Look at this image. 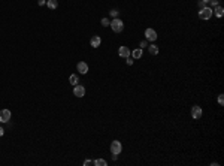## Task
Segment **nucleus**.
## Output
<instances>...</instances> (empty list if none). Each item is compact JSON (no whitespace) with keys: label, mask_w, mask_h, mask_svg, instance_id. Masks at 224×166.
<instances>
[{"label":"nucleus","mask_w":224,"mask_h":166,"mask_svg":"<svg viewBox=\"0 0 224 166\" xmlns=\"http://www.w3.org/2000/svg\"><path fill=\"white\" fill-rule=\"evenodd\" d=\"M214 9L212 8H209V6H203L200 11H199V18L200 20H211L214 15Z\"/></svg>","instance_id":"nucleus-1"},{"label":"nucleus","mask_w":224,"mask_h":166,"mask_svg":"<svg viewBox=\"0 0 224 166\" xmlns=\"http://www.w3.org/2000/svg\"><path fill=\"white\" fill-rule=\"evenodd\" d=\"M111 29L115 32V33H121L123 30H124V23L120 20V18H114L112 21H111Z\"/></svg>","instance_id":"nucleus-2"},{"label":"nucleus","mask_w":224,"mask_h":166,"mask_svg":"<svg viewBox=\"0 0 224 166\" xmlns=\"http://www.w3.org/2000/svg\"><path fill=\"white\" fill-rule=\"evenodd\" d=\"M121 151H123V145H121L120 141H117V139H115V141L111 142V153L114 156H118Z\"/></svg>","instance_id":"nucleus-3"},{"label":"nucleus","mask_w":224,"mask_h":166,"mask_svg":"<svg viewBox=\"0 0 224 166\" xmlns=\"http://www.w3.org/2000/svg\"><path fill=\"white\" fill-rule=\"evenodd\" d=\"M145 37H147V41H150V42H155V39H157V32L154 29L148 27L147 30H145Z\"/></svg>","instance_id":"nucleus-4"},{"label":"nucleus","mask_w":224,"mask_h":166,"mask_svg":"<svg viewBox=\"0 0 224 166\" xmlns=\"http://www.w3.org/2000/svg\"><path fill=\"white\" fill-rule=\"evenodd\" d=\"M202 114H203V111H202V108H200L199 105H194V106L191 108V117H193L194 120H199V118L202 117Z\"/></svg>","instance_id":"nucleus-5"},{"label":"nucleus","mask_w":224,"mask_h":166,"mask_svg":"<svg viewBox=\"0 0 224 166\" xmlns=\"http://www.w3.org/2000/svg\"><path fill=\"white\" fill-rule=\"evenodd\" d=\"M73 94L76 96V97H84L85 96V88H84V85H73Z\"/></svg>","instance_id":"nucleus-6"},{"label":"nucleus","mask_w":224,"mask_h":166,"mask_svg":"<svg viewBox=\"0 0 224 166\" xmlns=\"http://www.w3.org/2000/svg\"><path fill=\"white\" fill-rule=\"evenodd\" d=\"M9 120H11V111L9 109L0 111V123H8Z\"/></svg>","instance_id":"nucleus-7"},{"label":"nucleus","mask_w":224,"mask_h":166,"mask_svg":"<svg viewBox=\"0 0 224 166\" xmlns=\"http://www.w3.org/2000/svg\"><path fill=\"white\" fill-rule=\"evenodd\" d=\"M76 69H78V72H79L81 75H85V73H88V65L85 61H79L76 65Z\"/></svg>","instance_id":"nucleus-8"},{"label":"nucleus","mask_w":224,"mask_h":166,"mask_svg":"<svg viewBox=\"0 0 224 166\" xmlns=\"http://www.w3.org/2000/svg\"><path fill=\"white\" fill-rule=\"evenodd\" d=\"M118 56L127 58V57L130 56V48H127V46H120V48H118Z\"/></svg>","instance_id":"nucleus-9"},{"label":"nucleus","mask_w":224,"mask_h":166,"mask_svg":"<svg viewBox=\"0 0 224 166\" xmlns=\"http://www.w3.org/2000/svg\"><path fill=\"white\" fill-rule=\"evenodd\" d=\"M100 44H102V39H100V36H93V37H91V41H90V45L93 46V48H97Z\"/></svg>","instance_id":"nucleus-10"},{"label":"nucleus","mask_w":224,"mask_h":166,"mask_svg":"<svg viewBox=\"0 0 224 166\" xmlns=\"http://www.w3.org/2000/svg\"><path fill=\"white\" fill-rule=\"evenodd\" d=\"M130 54H131V58H140L142 57V48H136V49H133V51H130Z\"/></svg>","instance_id":"nucleus-11"},{"label":"nucleus","mask_w":224,"mask_h":166,"mask_svg":"<svg viewBox=\"0 0 224 166\" xmlns=\"http://www.w3.org/2000/svg\"><path fill=\"white\" fill-rule=\"evenodd\" d=\"M148 51H150V54L157 56V54H159V46H157L155 44H151V45L148 46Z\"/></svg>","instance_id":"nucleus-12"},{"label":"nucleus","mask_w":224,"mask_h":166,"mask_svg":"<svg viewBox=\"0 0 224 166\" xmlns=\"http://www.w3.org/2000/svg\"><path fill=\"white\" fill-rule=\"evenodd\" d=\"M212 12H215V17H218V18H221L223 15H224V9H223V6H215V11H212Z\"/></svg>","instance_id":"nucleus-13"},{"label":"nucleus","mask_w":224,"mask_h":166,"mask_svg":"<svg viewBox=\"0 0 224 166\" xmlns=\"http://www.w3.org/2000/svg\"><path fill=\"white\" fill-rule=\"evenodd\" d=\"M46 6L49 9H55L58 6V3H57V0H46Z\"/></svg>","instance_id":"nucleus-14"},{"label":"nucleus","mask_w":224,"mask_h":166,"mask_svg":"<svg viewBox=\"0 0 224 166\" xmlns=\"http://www.w3.org/2000/svg\"><path fill=\"white\" fill-rule=\"evenodd\" d=\"M93 165H96V166H106L108 163H106V160H103V159H96L93 162Z\"/></svg>","instance_id":"nucleus-15"},{"label":"nucleus","mask_w":224,"mask_h":166,"mask_svg":"<svg viewBox=\"0 0 224 166\" xmlns=\"http://www.w3.org/2000/svg\"><path fill=\"white\" fill-rule=\"evenodd\" d=\"M78 81H79V79H78V75H70V76H69V82H70L72 85H76Z\"/></svg>","instance_id":"nucleus-16"},{"label":"nucleus","mask_w":224,"mask_h":166,"mask_svg":"<svg viewBox=\"0 0 224 166\" xmlns=\"http://www.w3.org/2000/svg\"><path fill=\"white\" fill-rule=\"evenodd\" d=\"M100 24H102V25H103V27H108V25H109V24H111V21H109V20H108V18H103V20H102V21H100Z\"/></svg>","instance_id":"nucleus-17"},{"label":"nucleus","mask_w":224,"mask_h":166,"mask_svg":"<svg viewBox=\"0 0 224 166\" xmlns=\"http://www.w3.org/2000/svg\"><path fill=\"white\" fill-rule=\"evenodd\" d=\"M109 14H111V17H114V18H118V11H117V9H112V11L109 12Z\"/></svg>","instance_id":"nucleus-18"},{"label":"nucleus","mask_w":224,"mask_h":166,"mask_svg":"<svg viewBox=\"0 0 224 166\" xmlns=\"http://www.w3.org/2000/svg\"><path fill=\"white\" fill-rule=\"evenodd\" d=\"M218 103H220V105L224 103V94H220V96H218Z\"/></svg>","instance_id":"nucleus-19"},{"label":"nucleus","mask_w":224,"mask_h":166,"mask_svg":"<svg viewBox=\"0 0 224 166\" xmlns=\"http://www.w3.org/2000/svg\"><path fill=\"white\" fill-rule=\"evenodd\" d=\"M209 3H211V6H218V0H209Z\"/></svg>","instance_id":"nucleus-20"},{"label":"nucleus","mask_w":224,"mask_h":166,"mask_svg":"<svg viewBox=\"0 0 224 166\" xmlns=\"http://www.w3.org/2000/svg\"><path fill=\"white\" fill-rule=\"evenodd\" d=\"M147 45H148V44H147V41H142V42H140V44H139V46H140V48H142V49H143V48H145V46H147Z\"/></svg>","instance_id":"nucleus-21"},{"label":"nucleus","mask_w":224,"mask_h":166,"mask_svg":"<svg viewBox=\"0 0 224 166\" xmlns=\"http://www.w3.org/2000/svg\"><path fill=\"white\" fill-rule=\"evenodd\" d=\"M127 65H129V66H131V65H133V60H131V57H130V56L127 57Z\"/></svg>","instance_id":"nucleus-22"},{"label":"nucleus","mask_w":224,"mask_h":166,"mask_svg":"<svg viewBox=\"0 0 224 166\" xmlns=\"http://www.w3.org/2000/svg\"><path fill=\"white\" fill-rule=\"evenodd\" d=\"M37 5H39V6H44V5H46V0H39Z\"/></svg>","instance_id":"nucleus-23"},{"label":"nucleus","mask_w":224,"mask_h":166,"mask_svg":"<svg viewBox=\"0 0 224 166\" xmlns=\"http://www.w3.org/2000/svg\"><path fill=\"white\" fill-rule=\"evenodd\" d=\"M84 165H85V166H90V165H93V162H91V160H85Z\"/></svg>","instance_id":"nucleus-24"},{"label":"nucleus","mask_w":224,"mask_h":166,"mask_svg":"<svg viewBox=\"0 0 224 166\" xmlns=\"http://www.w3.org/2000/svg\"><path fill=\"white\" fill-rule=\"evenodd\" d=\"M5 135V129H2V127H0V136H3Z\"/></svg>","instance_id":"nucleus-25"},{"label":"nucleus","mask_w":224,"mask_h":166,"mask_svg":"<svg viewBox=\"0 0 224 166\" xmlns=\"http://www.w3.org/2000/svg\"><path fill=\"white\" fill-rule=\"evenodd\" d=\"M202 2H203V3H208V2H209V0H202Z\"/></svg>","instance_id":"nucleus-26"}]
</instances>
